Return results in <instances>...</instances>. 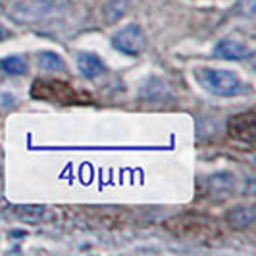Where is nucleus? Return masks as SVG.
Returning <instances> with one entry per match:
<instances>
[{
  "mask_svg": "<svg viewBox=\"0 0 256 256\" xmlns=\"http://www.w3.org/2000/svg\"><path fill=\"white\" fill-rule=\"evenodd\" d=\"M226 220L233 230H244L254 222V210L252 208H233L226 216Z\"/></svg>",
  "mask_w": 256,
  "mask_h": 256,
  "instance_id": "obj_6",
  "label": "nucleus"
},
{
  "mask_svg": "<svg viewBox=\"0 0 256 256\" xmlns=\"http://www.w3.org/2000/svg\"><path fill=\"white\" fill-rule=\"evenodd\" d=\"M194 79L198 81V85L210 92V94H216V96H224V98H230V96H237L244 90L243 79L233 74L230 70H214V68H196L192 72Z\"/></svg>",
  "mask_w": 256,
  "mask_h": 256,
  "instance_id": "obj_2",
  "label": "nucleus"
},
{
  "mask_svg": "<svg viewBox=\"0 0 256 256\" xmlns=\"http://www.w3.org/2000/svg\"><path fill=\"white\" fill-rule=\"evenodd\" d=\"M38 68L44 70V72H64L66 64H64V60H62L60 54L46 50V52H40V54H38Z\"/></svg>",
  "mask_w": 256,
  "mask_h": 256,
  "instance_id": "obj_8",
  "label": "nucleus"
},
{
  "mask_svg": "<svg viewBox=\"0 0 256 256\" xmlns=\"http://www.w3.org/2000/svg\"><path fill=\"white\" fill-rule=\"evenodd\" d=\"M8 35H10V33H8V29H6V27L0 24V42H2V40H4L6 37H8Z\"/></svg>",
  "mask_w": 256,
  "mask_h": 256,
  "instance_id": "obj_9",
  "label": "nucleus"
},
{
  "mask_svg": "<svg viewBox=\"0 0 256 256\" xmlns=\"http://www.w3.org/2000/svg\"><path fill=\"white\" fill-rule=\"evenodd\" d=\"M77 70L81 72V76L87 79H96L106 72L104 62L92 52H81L77 56Z\"/></svg>",
  "mask_w": 256,
  "mask_h": 256,
  "instance_id": "obj_5",
  "label": "nucleus"
},
{
  "mask_svg": "<svg viewBox=\"0 0 256 256\" xmlns=\"http://www.w3.org/2000/svg\"><path fill=\"white\" fill-rule=\"evenodd\" d=\"M112 46L126 56H139L146 48V35L141 26L129 24L112 37Z\"/></svg>",
  "mask_w": 256,
  "mask_h": 256,
  "instance_id": "obj_3",
  "label": "nucleus"
},
{
  "mask_svg": "<svg viewBox=\"0 0 256 256\" xmlns=\"http://www.w3.org/2000/svg\"><path fill=\"white\" fill-rule=\"evenodd\" d=\"M68 8V0H18L8 10L18 24H42L60 16Z\"/></svg>",
  "mask_w": 256,
  "mask_h": 256,
  "instance_id": "obj_1",
  "label": "nucleus"
},
{
  "mask_svg": "<svg viewBox=\"0 0 256 256\" xmlns=\"http://www.w3.org/2000/svg\"><path fill=\"white\" fill-rule=\"evenodd\" d=\"M27 60L24 56H6L0 60V72L8 76H24L27 74Z\"/></svg>",
  "mask_w": 256,
  "mask_h": 256,
  "instance_id": "obj_7",
  "label": "nucleus"
},
{
  "mask_svg": "<svg viewBox=\"0 0 256 256\" xmlns=\"http://www.w3.org/2000/svg\"><path fill=\"white\" fill-rule=\"evenodd\" d=\"M214 56L220 58V60H235V62H241V60H246V58L252 56V48H250L244 40L226 37L216 44Z\"/></svg>",
  "mask_w": 256,
  "mask_h": 256,
  "instance_id": "obj_4",
  "label": "nucleus"
}]
</instances>
